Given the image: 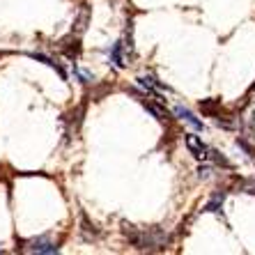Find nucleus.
<instances>
[{
    "label": "nucleus",
    "instance_id": "f257e3e1",
    "mask_svg": "<svg viewBox=\"0 0 255 255\" xmlns=\"http://www.w3.org/2000/svg\"><path fill=\"white\" fill-rule=\"evenodd\" d=\"M122 235L129 239L138 251H163L166 244L170 242L166 232L161 228H147V230H140V228L131 226V223H122Z\"/></svg>",
    "mask_w": 255,
    "mask_h": 255
},
{
    "label": "nucleus",
    "instance_id": "2eb2a0df",
    "mask_svg": "<svg viewBox=\"0 0 255 255\" xmlns=\"http://www.w3.org/2000/svg\"><path fill=\"white\" fill-rule=\"evenodd\" d=\"M0 253H2V246H0Z\"/></svg>",
    "mask_w": 255,
    "mask_h": 255
},
{
    "label": "nucleus",
    "instance_id": "ddd939ff",
    "mask_svg": "<svg viewBox=\"0 0 255 255\" xmlns=\"http://www.w3.org/2000/svg\"><path fill=\"white\" fill-rule=\"evenodd\" d=\"M74 74L78 76V81H81V83H90V81H92V74H88V71H83V69H78V67H74Z\"/></svg>",
    "mask_w": 255,
    "mask_h": 255
},
{
    "label": "nucleus",
    "instance_id": "9d476101",
    "mask_svg": "<svg viewBox=\"0 0 255 255\" xmlns=\"http://www.w3.org/2000/svg\"><path fill=\"white\" fill-rule=\"evenodd\" d=\"M30 58H32V60H37V62H44V65H48V67H51V69H55V71H58V74H60V76H62V78H65V81H67V74H65V69H62V67H60L58 62H55V60H51V58H48V55H42V53H30Z\"/></svg>",
    "mask_w": 255,
    "mask_h": 255
},
{
    "label": "nucleus",
    "instance_id": "39448f33",
    "mask_svg": "<svg viewBox=\"0 0 255 255\" xmlns=\"http://www.w3.org/2000/svg\"><path fill=\"white\" fill-rule=\"evenodd\" d=\"M90 18H92V12H90V7L88 5H81L78 7V14L76 18H74V35H83L85 30H88L90 25Z\"/></svg>",
    "mask_w": 255,
    "mask_h": 255
},
{
    "label": "nucleus",
    "instance_id": "0eeeda50",
    "mask_svg": "<svg viewBox=\"0 0 255 255\" xmlns=\"http://www.w3.org/2000/svg\"><path fill=\"white\" fill-rule=\"evenodd\" d=\"M111 62H113L118 69H125L127 67V55H125V44L118 42L113 44V48H111Z\"/></svg>",
    "mask_w": 255,
    "mask_h": 255
},
{
    "label": "nucleus",
    "instance_id": "6e6552de",
    "mask_svg": "<svg viewBox=\"0 0 255 255\" xmlns=\"http://www.w3.org/2000/svg\"><path fill=\"white\" fill-rule=\"evenodd\" d=\"M175 115H177V118H182V120H184V122H189V125L193 127V129H198V131H202V129H205V125H202L200 120H198L196 115L191 113V111H186L184 106H177V108H175Z\"/></svg>",
    "mask_w": 255,
    "mask_h": 255
},
{
    "label": "nucleus",
    "instance_id": "20e7f679",
    "mask_svg": "<svg viewBox=\"0 0 255 255\" xmlns=\"http://www.w3.org/2000/svg\"><path fill=\"white\" fill-rule=\"evenodd\" d=\"M58 48L69 60H76L78 55H81V39H78V35H74V32H71L69 37H65V39L58 44Z\"/></svg>",
    "mask_w": 255,
    "mask_h": 255
},
{
    "label": "nucleus",
    "instance_id": "f03ea898",
    "mask_svg": "<svg viewBox=\"0 0 255 255\" xmlns=\"http://www.w3.org/2000/svg\"><path fill=\"white\" fill-rule=\"evenodd\" d=\"M25 253H39V255H53L58 253V246H55L53 242H48V237H37V239H30L28 244H25Z\"/></svg>",
    "mask_w": 255,
    "mask_h": 255
},
{
    "label": "nucleus",
    "instance_id": "1a4fd4ad",
    "mask_svg": "<svg viewBox=\"0 0 255 255\" xmlns=\"http://www.w3.org/2000/svg\"><path fill=\"white\" fill-rule=\"evenodd\" d=\"M81 235H83V239H85V242H97V239H99V235H101V232L97 230V226H95V223H90V221L83 216V228H81Z\"/></svg>",
    "mask_w": 255,
    "mask_h": 255
},
{
    "label": "nucleus",
    "instance_id": "9b49d317",
    "mask_svg": "<svg viewBox=\"0 0 255 255\" xmlns=\"http://www.w3.org/2000/svg\"><path fill=\"white\" fill-rule=\"evenodd\" d=\"M223 193H216V196L212 198V200L207 202V205H205V212H219L221 207H223Z\"/></svg>",
    "mask_w": 255,
    "mask_h": 255
},
{
    "label": "nucleus",
    "instance_id": "423d86ee",
    "mask_svg": "<svg viewBox=\"0 0 255 255\" xmlns=\"http://www.w3.org/2000/svg\"><path fill=\"white\" fill-rule=\"evenodd\" d=\"M140 104H142V106H145V111H147V113H152V115H154V118L159 120V122H168V120H170V113H168L166 108L161 106V101H159V104H154V101L142 99V97H140Z\"/></svg>",
    "mask_w": 255,
    "mask_h": 255
},
{
    "label": "nucleus",
    "instance_id": "f8f14e48",
    "mask_svg": "<svg viewBox=\"0 0 255 255\" xmlns=\"http://www.w3.org/2000/svg\"><path fill=\"white\" fill-rule=\"evenodd\" d=\"M209 159L216 163V166H223V168H230V161L226 159V156L221 154V152H216V149H209Z\"/></svg>",
    "mask_w": 255,
    "mask_h": 255
},
{
    "label": "nucleus",
    "instance_id": "7ed1b4c3",
    "mask_svg": "<svg viewBox=\"0 0 255 255\" xmlns=\"http://www.w3.org/2000/svg\"><path fill=\"white\" fill-rule=\"evenodd\" d=\"M184 142H186V147H189V152L196 156L198 161L209 159V147L196 136V133H184Z\"/></svg>",
    "mask_w": 255,
    "mask_h": 255
},
{
    "label": "nucleus",
    "instance_id": "4468645a",
    "mask_svg": "<svg viewBox=\"0 0 255 255\" xmlns=\"http://www.w3.org/2000/svg\"><path fill=\"white\" fill-rule=\"evenodd\" d=\"M209 172H212V170H209V166H200V168H198V177H200V179H207Z\"/></svg>",
    "mask_w": 255,
    "mask_h": 255
}]
</instances>
